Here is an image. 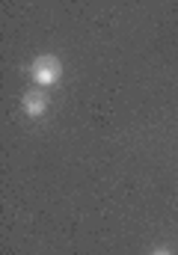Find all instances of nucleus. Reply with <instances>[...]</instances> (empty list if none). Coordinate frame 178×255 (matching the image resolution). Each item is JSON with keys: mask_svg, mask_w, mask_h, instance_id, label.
Instances as JSON below:
<instances>
[{"mask_svg": "<svg viewBox=\"0 0 178 255\" xmlns=\"http://www.w3.org/2000/svg\"><path fill=\"white\" fill-rule=\"evenodd\" d=\"M30 77H33V83L42 86V89L57 86L59 77H62V63H59V57H54V54L36 57V60L30 63Z\"/></svg>", "mask_w": 178, "mask_h": 255, "instance_id": "1", "label": "nucleus"}, {"mask_svg": "<svg viewBox=\"0 0 178 255\" xmlns=\"http://www.w3.org/2000/svg\"><path fill=\"white\" fill-rule=\"evenodd\" d=\"M21 110H24L30 119L45 116V113H48V95H45L42 89H27V92L21 95Z\"/></svg>", "mask_w": 178, "mask_h": 255, "instance_id": "2", "label": "nucleus"}, {"mask_svg": "<svg viewBox=\"0 0 178 255\" xmlns=\"http://www.w3.org/2000/svg\"><path fill=\"white\" fill-rule=\"evenodd\" d=\"M152 255H173V253H170V250H164V247H161V250H155V253H152Z\"/></svg>", "mask_w": 178, "mask_h": 255, "instance_id": "3", "label": "nucleus"}]
</instances>
